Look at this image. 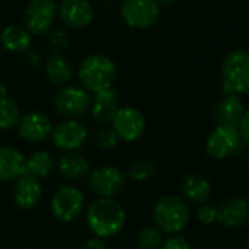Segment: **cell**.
<instances>
[{
	"label": "cell",
	"mask_w": 249,
	"mask_h": 249,
	"mask_svg": "<svg viewBox=\"0 0 249 249\" xmlns=\"http://www.w3.org/2000/svg\"><path fill=\"white\" fill-rule=\"evenodd\" d=\"M249 220V200L244 197H233L217 207V222L229 229L244 226Z\"/></svg>",
	"instance_id": "cell-15"
},
{
	"label": "cell",
	"mask_w": 249,
	"mask_h": 249,
	"mask_svg": "<svg viewBox=\"0 0 249 249\" xmlns=\"http://www.w3.org/2000/svg\"><path fill=\"white\" fill-rule=\"evenodd\" d=\"M111 124L120 140L128 143L139 140L146 130L144 115L134 107H120Z\"/></svg>",
	"instance_id": "cell-10"
},
{
	"label": "cell",
	"mask_w": 249,
	"mask_h": 249,
	"mask_svg": "<svg viewBox=\"0 0 249 249\" xmlns=\"http://www.w3.org/2000/svg\"><path fill=\"white\" fill-rule=\"evenodd\" d=\"M163 244V235L156 226H144L137 235L140 249H159Z\"/></svg>",
	"instance_id": "cell-26"
},
{
	"label": "cell",
	"mask_w": 249,
	"mask_h": 249,
	"mask_svg": "<svg viewBox=\"0 0 249 249\" xmlns=\"http://www.w3.org/2000/svg\"><path fill=\"white\" fill-rule=\"evenodd\" d=\"M47 45L54 50L55 53H60L67 48L69 45V36L61 29H54L47 32Z\"/></svg>",
	"instance_id": "cell-29"
},
{
	"label": "cell",
	"mask_w": 249,
	"mask_h": 249,
	"mask_svg": "<svg viewBox=\"0 0 249 249\" xmlns=\"http://www.w3.org/2000/svg\"><path fill=\"white\" fill-rule=\"evenodd\" d=\"M41 61H42V57H41L39 51H36V50H29L25 54V63L29 64L31 67H38L41 64Z\"/></svg>",
	"instance_id": "cell-33"
},
{
	"label": "cell",
	"mask_w": 249,
	"mask_h": 249,
	"mask_svg": "<svg viewBox=\"0 0 249 249\" xmlns=\"http://www.w3.org/2000/svg\"><path fill=\"white\" fill-rule=\"evenodd\" d=\"M85 207V197L82 191L71 185L60 187L51 198V214L60 222L76 220Z\"/></svg>",
	"instance_id": "cell-6"
},
{
	"label": "cell",
	"mask_w": 249,
	"mask_h": 249,
	"mask_svg": "<svg viewBox=\"0 0 249 249\" xmlns=\"http://www.w3.org/2000/svg\"><path fill=\"white\" fill-rule=\"evenodd\" d=\"M44 70L53 85H64L71 77V64L60 53H54L47 58Z\"/></svg>",
	"instance_id": "cell-23"
},
{
	"label": "cell",
	"mask_w": 249,
	"mask_h": 249,
	"mask_svg": "<svg viewBox=\"0 0 249 249\" xmlns=\"http://www.w3.org/2000/svg\"><path fill=\"white\" fill-rule=\"evenodd\" d=\"M58 13L55 0H31L23 13L25 28L32 35L47 34Z\"/></svg>",
	"instance_id": "cell-7"
},
{
	"label": "cell",
	"mask_w": 249,
	"mask_h": 249,
	"mask_svg": "<svg viewBox=\"0 0 249 249\" xmlns=\"http://www.w3.org/2000/svg\"><path fill=\"white\" fill-rule=\"evenodd\" d=\"M125 177L115 166H101L90 172L88 185L99 198H112L124 188Z\"/></svg>",
	"instance_id": "cell-12"
},
{
	"label": "cell",
	"mask_w": 249,
	"mask_h": 249,
	"mask_svg": "<svg viewBox=\"0 0 249 249\" xmlns=\"http://www.w3.org/2000/svg\"><path fill=\"white\" fill-rule=\"evenodd\" d=\"M245 109L247 108L238 95H225L216 107V118L219 124L239 127Z\"/></svg>",
	"instance_id": "cell-20"
},
{
	"label": "cell",
	"mask_w": 249,
	"mask_h": 249,
	"mask_svg": "<svg viewBox=\"0 0 249 249\" xmlns=\"http://www.w3.org/2000/svg\"><path fill=\"white\" fill-rule=\"evenodd\" d=\"M42 197V185L39 179L23 175L19 179H16L13 187V201L15 204L22 210H31L34 209Z\"/></svg>",
	"instance_id": "cell-16"
},
{
	"label": "cell",
	"mask_w": 249,
	"mask_h": 249,
	"mask_svg": "<svg viewBox=\"0 0 249 249\" xmlns=\"http://www.w3.org/2000/svg\"><path fill=\"white\" fill-rule=\"evenodd\" d=\"M26 174V159L12 147H0V181H16Z\"/></svg>",
	"instance_id": "cell-18"
},
{
	"label": "cell",
	"mask_w": 249,
	"mask_h": 249,
	"mask_svg": "<svg viewBox=\"0 0 249 249\" xmlns=\"http://www.w3.org/2000/svg\"><path fill=\"white\" fill-rule=\"evenodd\" d=\"M20 112L16 102L6 96H0V130H12L19 124Z\"/></svg>",
	"instance_id": "cell-25"
},
{
	"label": "cell",
	"mask_w": 249,
	"mask_h": 249,
	"mask_svg": "<svg viewBox=\"0 0 249 249\" xmlns=\"http://www.w3.org/2000/svg\"><path fill=\"white\" fill-rule=\"evenodd\" d=\"M86 223L95 236L114 238L125 225V212L114 198H99L89 207Z\"/></svg>",
	"instance_id": "cell-1"
},
{
	"label": "cell",
	"mask_w": 249,
	"mask_h": 249,
	"mask_svg": "<svg viewBox=\"0 0 249 249\" xmlns=\"http://www.w3.org/2000/svg\"><path fill=\"white\" fill-rule=\"evenodd\" d=\"M55 168H57V163L54 158L45 150L34 152L26 159V175H31L36 179L47 178L48 175L53 174Z\"/></svg>",
	"instance_id": "cell-24"
},
{
	"label": "cell",
	"mask_w": 249,
	"mask_h": 249,
	"mask_svg": "<svg viewBox=\"0 0 249 249\" xmlns=\"http://www.w3.org/2000/svg\"><path fill=\"white\" fill-rule=\"evenodd\" d=\"M197 219L203 225H213L217 222V207L212 204H201L197 210Z\"/></svg>",
	"instance_id": "cell-30"
},
{
	"label": "cell",
	"mask_w": 249,
	"mask_h": 249,
	"mask_svg": "<svg viewBox=\"0 0 249 249\" xmlns=\"http://www.w3.org/2000/svg\"><path fill=\"white\" fill-rule=\"evenodd\" d=\"M156 174V168L153 163L147 162V160H136L133 162L128 169H127V175L131 181L134 182H144L149 181L155 177Z\"/></svg>",
	"instance_id": "cell-27"
},
{
	"label": "cell",
	"mask_w": 249,
	"mask_h": 249,
	"mask_svg": "<svg viewBox=\"0 0 249 249\" xmlns=\"http://www.w3.org/2000/svg\"><path fill=\"white\" fill-rule=\"evenodd\" d=\"M83 249H108V247L105 244V239L98 238V236H93V238H90V239H88L85 242Z\"/></svg>",
	"instance_id": "cell-34"
},
{
	"label": "cell",
	"mask_w": 249,
	"mask_h": 249,
	"mask_svg": "<svg viewBox=\"0 0 249 249\" xmlns=\"http://www.w3.org/2000/svg\"><path fill=\"white\" fill-rule=\"evenodd\" d=\"M156 1H158L159 6H171V4H174L177 0H156Z\"/></svg>",
	"instance_id": "cell-35"
},
{
	"label": "cell",
	"mask_w": 249,
	"mask_h": 249,
	"mask_svg": "<svg viewBox=\"0 0 249 249\" xmlns=\"http://www.w3.org/2000/svg\"><path fill=\"white\" fill-rule=\"evenodd\" d=\"M53 123L51 120L39 111H32L25 114L18 124V133L19 137L32 142V143H39L47 140L51 133H53Z\"/></svg>",
	"instance_id": "cell-13"
},
{
	"label": "cell",
	"mask_w": 249,
	"mask_h": 249,
	"mask_svg": "<svg viewBox=\"0 0 249 249\" xmlns=\"http://www.w3.org/2000/svg\"><path fill=\"white\" fill-rule=\"evenodd\" d=\"M248 249H249V241H248Z\"/></svg>",
	"instance_id": "cell-38"
},
{
	"label": "cell",
	"mask_w": 249,
	"mask_h": 249,
	"mask_svg": "<svg viewBox=\"0 0 249 249\" xmlns=\"http://www.w3.org/2000/svg\"><path fill=\"white\" fill-rule=\"evenodd\" d=\"M181 188H182L184 198L194 206L206 204L212 194V184L206 177L200 174L187 175L182 181Z\"/></svg>",
	"instance_id": "cell-19"
},
{
	"label": "cell",
	"mask_w": 249,
	"mask_h": 249,
	"mask_svg": "<svg viewBox=\"0 0 249 249\" xmlns=\"http://www.w3.org/2000/svg\"><path fill=\"white\" fill-rule=\"evenodd\" d=\"M88 136H89L88 127L83 123L73 118L58 123L51 133L54 146L66 153L74 152L79 147H82L83 143L88 140Z\"/></svg>",
	"instance_id": "cell-11"
},
{
	"label": "cell",
	"mask_w": 249,
	"mask_h": 249,
	"mask_svg": "<svg viewBox=\"0 0 249 249\" xmlns=\"http://www.w3.org/2000/svg\"><path fill=\"white\" fill-rule=\"evenodd\" d=\"M121 16L130 28L146 29L159 20L160 6L156 0H124Z\"/></svg>",
	"instance_id": "cell-8"
},
{
	"label": "cell",
	"mask_w": 249,
	"mask_h": 249,
	"mask_svg": "<svg viewBox=\"0 0 249 249\" xmlns=\"http://www.w3.org/2000/svg\"><path fill=\"white\" fill-rule=\"evenodd\" d=\"M57 168H58L60 175L64 179L74 182V181L85 178L89 174L90 165L85 156H82L76 152H67L66 155H63L58 159Z\"/></svg>",
	"instance_id": "cell-21"
},
{
	"label": "cell",
	"mask_w": 249,
	"mask_h": 249,
	"mask_svg": "<svg viewBox=\"0 0 249 249\" xmlns=\"http://www.w3.org/2000/svg\"><path fill=\"white\" fill-rule=\"evenodd\" d=\"M248 168H249V156H248Z\"/></svg>",
	"instance_id": "cell-37"
},
{
	"label": "cell",
	"mask_w": 249,
	"mask_h": 249,
	"mask_svg": "<svg viewBox=\"0 0 249 249\" xmlns=\"http://www.w3.org/2000/svg\"><path fill=\"white\" fill-rule=\"evenodd\" d=\"M95 143L98 144V147L109 150V149H114L118 146L120 137L117 136V133L112 128H101L95 134Z\"/></svg>",
	"instance_id": "cell-28"
},
{
	"label": "cell",
	"mask_w": 249,
	"mask_h": 249,
	"mask_svg": "<svg viewBox=\"0 0 249 249\" xmlns=\"http://www.w3.org/2000/svg\"><path fill=\"white\" fill-rule=\"evenodd\" d=\"M222 90L225 95L249 93V51L235 50L222 63Z\"/></svg>",
	"instance_id": "cell-4"
},
{
	"label": "cell",
	"mask_w": 249,
	"mask_h": 249,
	"mask_svg": "<svg viewBox=\"0 0 249 249\" xmlns=\"http://www.w3.org/2000/svg\"><path fill=\"white\" fill-rule=\"evenodd\" d=\"M92 95L80 86H66L54 96V107L63 117L77 118L90 109Z\"/></svg>",
	"instance_id": "cell-9"
},
{
	"label": "cell",
	"mask_w": 249,
	"mask_h": 249,
	"mask_svg": "<svg viewBox=\"0 0 249 249\" xmlns=\"http://www.w3.org/2000/svg\"><path fill=\"white\" fill-rule=\"evenodd\" d=\"M6 92H7L6 86L3 83H0V96H6Z\"/></svg>",
	"instance_id": "cell-36"
},
{
	"label": "cell",
	"mask_w": 249,
	"mask_h": 249,
	"mask_svg": "<svg viewBox=\"0 0 249 249\" xmlns=\"http://www.w3.org/2000/svg\"><path fill=\"white\" fill-rule=\"evenodd\" d=\"M155 226L168 235H177L190 222V207L185 200L177 196L160 198L153 209Z\"/></svg>",
	"instance_id": "cell-3"
},
{
	"label": "cell",
	"mask_w": 249,
	"mask_h": 249,
	"mask_svg": "<svg viewBox=\"0 0 249 249\" xmlns=\"http://www.w3.org/2000/svg\"><path fill=\"white\" fill-rule=\"evenodd\" d=\"M32 44V34L19 25H9L0 32V45L10 53H23Z\"/></svg>",
	"instance_id": "cell-22"
},
{
	"label": "cell",
	"mask_w": 249,
	"mask_h": 249,
	"mask_svg": "<svg viewBox=\"0 0 249 249\" xmlns=\"http://www.w3.org/2000/svg\"><path fill=\"white\" fill-rule=\"evenodd\" d=\"M58 15L66 26L82 29L93 20V7L89 0H63Z\"/></svg>",
	"instance_id": "cell-14"
},
{
	"label": "cell",
	"mask_w": 249,
	"mask_h": 249,
	"mask_svg": "<svg viewBox=\"0 0 249 249\" xmlns=\"http://www.w3.org/2000/svg\"><path fill=\"white\" fill-rule=\"evenodd\" d=\"M160 249H191L190 242L181 235H169V238L163 239Z\"/></svg>",
	"instance_id": "cell-31"
},
{
	"label": "cell",
	"mask_w": 249,
	"mask_h": 249,
	"mask_svg": "<svg viewBox=\"0 0 249 249\" xmlns=\"http://www.w3.org/2000/svg\"><path fill=\"white\" fill-rule=\"evenodd\" d=\"M244 146V139L238 127L219 124L206 142V152L212 159L222 160L236 155Z\"/></svg>",
	"instance_id": "cell-5"
},
{
	"label": "cell",
	"mask_w": 249,
	"mask_h": 249,
	"mask_svg": "<svg viewBox=\"0 0 249 249\" xmlns=\"http://www.w3.org/2000/svg\"><path fill=\"white\" fill-rule=\"evenodd\" d=\"M118 109V95L112 88L101 90L95 93V96L92 98L90 112L92 117L101 124L111 123Z\"/></svg>",
	"instance_id": "cell-17"
},
{
	"label": "cell",
	"mask_w": 249,
	"mask_h": 249,
	"mask_svg": "<svg viewBox=\"0 0 249 249\" xmlns=\"http://www.w3.org/2000/svg\"><path fill=\"white\" fill-rule=\"evenodd\" d=\"M77 74L82 88L88 92L98 93L112 88L117 77V67L109 57L104 54H92L82 61Z\"/></svg>",
	"instance_id": "cell-2"
},
{
	"label": "cell",
	"mask_w": 249,
	"mask_h": 249,
	"mask_svg": "<svg viewBox=\"0 0 249 249\" xmlns=\"http://www.w3.org/2000/svg\"><path fill=\"white\" fill-rule=\"evenodd\" d=\"M238 130H239V133H241L244 142L249 143V108L245 109V114H244V117H242V120H241V123H239Z\"/></svg>",
	"instance_id": "cell-32"
}]
</instances>
